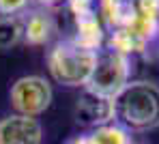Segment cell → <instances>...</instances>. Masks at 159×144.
<instances>
[{"label":"cell","instance_id":"8fae6325","mask_svg":"<svg viewBox=\"0 0 159 144\" xmlns=\"http://www.w3.org/2000/svg\"><path fill=\"white\" fill-rule=\"evenodd\" d=\"M30 0H0V15L4 17H13V15H22L26 13Z\"/></svg>","mask_w":159,"mask_h":144},{"label":"cell","instance_id":"9c48e42d","mask_svg":"<svg viewBox=\"0 0 159 144\" xmlns=\"http://www.w3.org/2000/svg\"><path fill=\"white\" fill-rule=\"evenodd\" d=\"M24 41V20L0 15V50H11Z\"/></svg>","mask_w":159,"mask_h":144},{"label":"cell","instance_id":"8992f818","mask_svg":"<svg viewBox=\"0 0 159 144\" xmlns=\"http://www.w3.org/2000/svg\"><path fill=\"white\" fill-rule=\"evenodd\" d=\"M0 144H43L39 118L15 112L0 118Z\"/></svg>","mask_w":159,"mask_h":144},{"label":"cell","instance_id":"ba28073f","mask_svg":"<svg viewBox=\"0 0 159 144\" xmlns=\"http://www.w3.org/2000/svg\"><path fill=\"white\" fill-rule=\"evenodd\" d=\"M24 20V41L32 47L50 43L52 34L56 32V22L48 13V9L30 11V15L22 17Z\"/></svg>","mask_w":159,"mask_h":144},{"label":"cell","instance_id":"6da1fadb","mask_svg":"<svg viewBox=\"0 0 159 144\" xmlns=\"http://www.w3.org/2000/svg\"><path fill=\"white\" fill-rule=\"evenodd\" d=\"M114 123L129 133L159 127V86L148 80H131L114 97Z\"/></svg>","mask_w":159,"mask_h":144},{"label":"cell","instance_id":"277c9868","mask_svg":"<svg viewBox=\"0 0 159 144\" xmlns=\"http://www.w3.org/2000/svg\"><path fill=\"white\" fill-rule=\"evenodd\" d=\"M9 99L15 114L37 118L52 106L54 90L52 84L41 75H22L11 84Z\"/></svg>","mask_w":159,"mask_h":144},{"label":"cell","instance_id":"7a4b0ae2","mask_svg":"<svg viewBox=\"0 0 159 144\" xmlns=\"http://www.w3.org/2000/svg\"><path fill=\"white\" fill-rule=\"evenodd\" d=\"M97 60V52L84 50L71 39L54 43L48 52V71L54 82L69 88H86L93 67Z\"/></svg>","mask_w":159,"mask_h":144},{"label":"cell","instance_id":"30bf717a","mask_svg":"<svg viewBox=\"0 0 159 144\" xmlns=\"http://www.w3.org/2000/svg\"><path fill=\"white\" fill-rule=\"evenodd\" d=\"M88 138L93 144H131V133L118 123H110L88 131Z\"/></svg>","mask_w":159,"mask_h":144},{"label":"cell","instance_id":"52a82bcc","mask_svg":"<svg viewBox=\"0 0 159 144\" xmlns=\"http://www.w3.org/2000/svg\"><path fill=\"white\" fill-rule=\"evenodd\" d=\"M73 26H75V30H73L71 41L75 45L84 47V50H93V52H99L101 47H106L107 28L99 15V9L73 17Z\"/></svg>","mask_w":159,"mask_h":144},{"label":"cell","instance_id":"7c38bea8","mask_svg":"<svg viewBox=\"0 0 159 144\" xmlns=\"http://www.w3.org/2000/svg\"><path fill=\"white\" fill-rule=\"evenodd\" d=\"M43 9H56V7H62L67 0H37Z\"/></svg>","mask_w":159,"mask_h":144},{"label":"cell","instance_id":"4fadbf2b","mask_svg":"<svg viewBox=\"0 0 159 144\" xmlns=\"http://www.w3.org/2000/svg\"><path fill=\"white\" fill-rule=\"evenodd\" d=\"M65 144H93V142H90V138H88V133H86V136H75V138L67 140Z\"/></svg>","mask_w":159,"mask_h":144},{"label":"cell","instance_id":"3957f363","mask_svg":"<svg viewBox=\"0 0 159 144\" xmlns=\"http://www.w3.org/2000/svg\"><path fill=\"white\" fill-rule=\"evenodd\" d=\"M129 78H131V58L116 52V50L101 47L97 52V60H95L90 80L86 84V90L107 97V99H114L131 82Z\"/></svg>","mask_w":159,"mask_h":144},{"label":"cell","instance_id":"5b68a950","mask_svg":"<svg viewBox=\"0 0 159 144\" xmlns=\"http://www.w3.org/2000/svg\"><path fill=\"white\" fill-rule=\"evenodd\" d=\"M75 120H78V125L90 131L114 123V99L95 95L84 88L75 103Z\"/></svg>","mask_w":159,"mask_h":144}]
</instances>
